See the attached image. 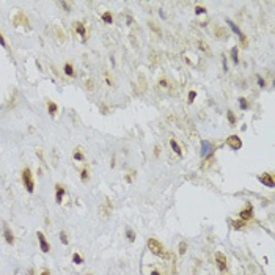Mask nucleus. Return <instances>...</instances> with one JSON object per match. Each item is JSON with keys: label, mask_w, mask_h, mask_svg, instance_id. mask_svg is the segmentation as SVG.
Segmentation results:
<instances>
[{"label": "nucleus", "mask_w": 275, "mask_h": 275, "mask_svg": "<svg viewBox=\"0 0 275 275\" xmlns=\"http://www.w3.org/2000/svg\"><path fill=\"white\" fill-rule=\"evenodd\" d=\"M146 245H148V248L151 250V253H154V255H157V256H162V258H168V256H170V255L167 253L165 247H164L157 239H154V237H150L148 242H146Z\"/></svg>", "instance_id": "obj_1"}, {"label": "nucleus", "mask_w": 275, "mask_h": 275, "mask_svg": "<svg viewBox=\"0 0 275 275\" xmlns=\"http://www.w3.org/2000/svg\"><path fill=\"white\" fill-rule=\"evenodd\" d=\"M22 182H24L27 192H29V193H33V190H35V181H33L32 170H30L29 167H25V168L22 170Z\"/></svg>", "instance_id": "obj_2"}, {"label": "nucleus", "mask_w": 275, "mask_h": 275, "mask_svg": "<svg viewBox=\"0 0 275 275\" xmlns=\"http://www.w3.org/2000/svg\"><path fill=\"white\" fill-rule=\"evenodd\" d=\"M215 262H217V267H219L222 272L228 269V259H226V256H225L222 251H217V253H215Z\"/></svg>", "instance_id": "obj_3"}, {"label": "nucleus", "mask_w": 275, "mask_h": 275, "mask_svg": "<svg viewBox=\"0 0 275 275\" xmlns=\"http://www.w3.org/2000/svg\"><path fill=\"white\" fill-rule=\"evenodd\" d=\"M226 145H228L231 150H241V146H242V140L239 139L237 135H230L228 139H226Z\"/></svg>", "instance_id": "obj_4"}, {"label": "nucleus", "mask_w": 275, "mask_h": 275, "mask_svg": "<svg viewBox=\"0 0 275 275\" xmlns=\"http://www.w3.org/2000/svg\"><path fill=\"white\" fill-rule=\"evenodd\" d=\"M239 217H241V220H244V222H247V220H250V219L253 217V208H251L250 203H247L245 208L239 212Z\"/></svg>", "instance_id": "obj_5"}, {"label": "nucleus", "mask_w": 275, "mask_h": 275, "mask_svg": "<svg viewBox=\"0 0 275 275\" xmlns=\"http://www.w3.org/2000/svg\"><path fill=\"white\" fill-rule=\"evenodd\" d=\"M36 237H38V242H40V248H41V251H43V253H49L50 245L47 244V241H46L44 234H43L41 231H38V233H36Z\"/></svg>", "instance_id": "obj_6"}, {"label": "nucleus", "mask_w": 275, "mask_h": 275, "mask_svg": "<svg viewBox=\"0 0 275 275\" xmlns=\"http://www.w3.org/2000/svg\"><path fill=\"white\" fill-rule=\"evenodd\" d=\"M13 22H14L16 25H25V27H30V25H29V19H27V16H25L22 11H18V14L13 18Z\"/></svg>", "instance_id": "obj_7"}, {"label": "nucleus", "mask_w": 275, "mask_h": 275, "mask_svg": "<svg viewBox=\"0 0 275 275\" xmlns=\"http://www.w3.org/2000/svg\"><path fill=\"white\" fill-rule=\"evenodd\" d=\"M258 179H259V182H262L267 187H273L275 186V181H273V178H272L270 173H262V175H259Z\"/></svg>", "instance_id": "obj_8"}, {"label": "nucleus", "mask_w": 275, "mask_h": 275, "mask_svg": "<svg viewBox=\"0 0 275 275\" xmlns=\"http://www.w3.org/2000/svg\"><path fill=\"white\" fill-rule=\"evenodd\" d=\"M226 24H228V25L231 27V30H233V32H234L236 35H239V36H241V40H242V43H244V44H247V40H245V36H244V33L241 32V29H239V27H237V25H236V24H234L233 21H230V19L226 21Z\"/></svg>", "instance_id": "obj_9"}, {"label": "nucleus", "mask_w": 275, "mask_h": 275, "mask_svg": "<svg viewBox=\"0 0 275 275\" xmlns=\"http://www.w3.org/2000/svg\"><path fill=\"white\" fill-rule=\"evenodd\" d=\"M3 237H5V241L8 244H14V234L11 233L8 225H3Z\"/></svg>", "instance_id": "obj_10"}, {"label": "nucleus", "mask_w": 275, "mask_h": 275, "mask_svg": "<svg viewBox=\"0 0 275 275\" xmlns=\"http://www.w3.org/2000/svg\"><path fill=\"white\" fill-rule=\"evenodd\" d=\"M63 195H65V187L61 184H55V200H57V203H61Z\"/></svg>", "instance_id": "obj_11"}, {"label": "nucleus", "mask_w": 275, "mask_h": 275, "mask_svg": "<svg viewBox=\"0 0 275 275\" xmlns=\"http://www.w3.org/2000/svg\"><path fill=\"white\" fill-rule=\"evenodd\" d=\"M74 30L82 36V40L85 41V38H87V32H85V27H83V24L82 22H74Z\"/></svg>", "instance_id": "obj_12"}, {"label": "nucleus", "mask_w": 275, "mask_h": 275, "mask_svg": "<svg viewBox=\"0 0 275 275\" xmlns=\"http://www.w3.org/2000/svg\"><path fill=\"white\" fill-rule=\"evenodd\" d=\"M55 33H57V40H58V43H65L66 41V35H65V32L61 30V27H55Z\"/></svg>", "instance_id": "obj_13"}, {"label": "nucleus", "mask_w": 275, "mask_h": 275, "mask_svg": "<svg viewBox=\"0 0 275 275\" xmlns=\"http://www.w3.org/2000/svg\"><path fill=\"white\" fill-rule=\"evenodd\" d=\"M170 146H172V150H173V151H175L178 156H181V154H182V150H181V146L178 145V142H176L175 139H172V140H170Z\"/></svg>", "instance_id": "obj_14"}, {"label": "nucleus", "mask_w": 275, "mask_h": 275, "mask_svg": "<svg viewBox=\"0 0 275 275\" xmlns=\"http://www.w3.org/2000/svg\"><path fill=\"white\" fill-rule=\"evenodd\" d=\"M57 110H58L57 104H55L54 101H47V112H49L50 115H55V113H57Z\"/></svg>", "instance_id": "obj_15"}, {"label": "nucleus", "mask_w": 275, "mask_h": 275, "mask_svg": "<svg viewBox=\"0 0 275 275\" xmlns=\"http://www.w3.org/2000/svg\"><path fill=\"white\" fill-rule=\"evenodd\" d=\"M201 146H203V151H201V156H203V157L208 156L209 151H214V150L211 148V143H209V142H201Z\"/></svg>", "instance_id": "obj_16"}, {"label": "nucleus", "mask_w": 275, "mask_h": 275, "mask_svg": "<svg viewBox=\"0 0 275 275\" xmlns=\"http://www.w3.org/2000/svg\"><path fill=\"white\" fill-rule=\"evenodd\" d=\"M65 74H66V76H69V77H74V76H76L74 68H72V65H71V63H66V65H65Z\"/></svg>", "instance_id": "obj_17"}, {"label": "nucleus", "mask_w": 275, "mask_h": 275, "mask_svg": "<svg viewBox=\"0 0 275 275\" xmlns=\"http://www.w3.org/2000/svg\"><path fill=\"white\" fill-rule=\"evenodd\" d=\"M102 21H104L105 24H112V22H113V18H112V13H110V11H105V13L102 14Z\"/></svg>", "instance_id": "obj_18"}, {"label": "nucleus", "mask_w": 275, "mask_h": 275, "mask_svg": "<svg viewBox=\"0 0 275 275\" xmlns=\"http://www.w3.org/2000/svg\"><path fill=\"white\" fill-rule=\"evenodd\" d=\"M231 223H233V228H234V230H241V228L245 226V222H244V220H233Z\"/></svg>", "instance_id": "obj_19"}, {"label": "nucleus", "mask_w": 275, "mask_h": 275, "mask_svg": "<svg viewBox=\"0 0 275 275\" xmlns=\"http://www.w3.org/2000/svg\"><path fill=\"white\" fill-rule=\"evenodd\" d=\"M226 116H228L230 124H231V126H234V124H236V116H234V113H233L231 110H226Z\"/></svg>", "instance_id": "obj_20"}, {"label": "nucleus", "mask_w": 275, "mask_h": 275, "mask_svg": "<svg viewBox=\"0 0 275 275\" xmlns=\"http://www.w3.org/2000/svg\"><path fill=\"white\" fill-rule=\"evenodd\" d=\"M72 157H74L76 161H83V159H85V156H83V153H82L80 150H76V151L72 153Z\"/></svg>", "instance_id": "obj_21"}, {"label": "nucleus", "mask_w": 275, "mask_h": 275, "mask_svg": "<svg viewBox=\"0 0 275 275\" xmlns=\"http://www.w3.org/2000/svg\"><path fill=\"white\" fill-rule=\"evenodd\" d=\"M231 58L234 63H239V55H237V47H233L231 49Z\"/></svg>", "instance_id": "obj_22"}, {"label": "nucleus", "mask_w": 275, "mask_h": 275, "mask_svg": "<svg viewBox=\"0 0 275 275\" xmlns=\"http://www.w3.org/2000/svg\"><path fill=\"white\" fill-rule=\"evenodd\" d=\"M126 237H127L129 242H134L135 241V233L132 230H126Z\"/></svg>", "instance_id": "obj_23"}, {"label": "nucleus", "mask_w": 275, "mask_h": 275, "mask_svg": "<svg viewBox=\"0 0 275 275\" xmlns=\"http://www.w3.org/2000/svg\"><path fill=\"white\" fill-rule=\"evenodd\" d=\"M179 255H184L186 251H187V242L186 241H182V242H179Z\"/></svg>", "instance_id": "obj_24"}, {"label": "nucleus", "mask_w": 275, "mask_h": 275, "mask_svg": "<svg viewBox=\"0 0 275 275\" xmlns=\"http://www.w3.org/2000/svg\"><path fill=\"white\" fill-rule=\"evenodd\" d=\"M60 241L63 242V245H68V244H69V239H68V236H66V233H65V231H61V233H60Z\"/></svg>", "instance_id": "obj_25"}, {"label": "nucleus", "mask_w": 275, "mask_h": 275, "mask_svg": "<svg viewBox=\"0 0 275 275\" xmlns=\"http://www.w3.org/2000/svg\"><path fill=\"white\" fill-rule=\"evenodd\" d=\"M72 261H74L76 264H82V262H83V258H82L79 253H74V255H72Z\"/></svg>", "instance_id": "obj_26"}, {"label": "nucleus", "mask_w": 275, "mask_h": 275, "mask_svg": "<svg viewBox=\"0 0 275 275\" xmlns=\"http://www.w3.org/2000/svg\"><path fill=\"white\" fill-rule=\"evenodd\" d=\"M239 105H241L242 110H247V108H248V104H247L245 98H239Z\"/></svg>", "instance_id": "obj_27"}, {"label": "nucleus", "mask_w": 275, "mask_h": 275, "mask_svg": "<svg viewBox=\"0 0 275 275\" xmlns=\"http://www.w3.org/2000/svg\"><path fill=\"white\" fill-rule=\"evenodd\" d=\"M88 178H90V173H88L87 168H83V170L80 172V179H82V181H87Z\"/></svg>", "instance_id": "obj_28"}, {"label": "nucleus", "mask_w": 275, "mask_h": 275, "mask_svg": "<svg viewBox=\"0 0 275 275\" xmlns=\"http://www.w3.org/2000/svg\"><path fill=\"white\" fill-rule=\"evenodd\" d=\"M197 44H198V47H201V49H203V50H204L206 54H209V47H208V46H206L204 43H201V41H198Z\"/></svg>", "instance_id": "obj_29"}, {"label": "nucleus", "mask_w": 275, "mask_h": 275, "mask_svg": "<svg viewBox=\"0 0 275 275\" xmlns=\"http://www.w3.org/2000/svg\"><path fill=\"white\" fill-rule=\"evenodd\" d=\"M195 13L197 14H203V13H206V8L204 7H195Z\"/></svg>", "instance_id": "obj_30"}, {"label": "nucleus", "mask_w": 275, "mask_h": 275, "mask_svg": "<svg viewBox=\"0 0 275 275\" xmlns=\"http://www.w3.org/2000/svg\"><path fill=\"white\" fill-rule=\"evenodd\" d=\"M167 85H168V83H167V79L162 77V79L159 80V87H161V88H167Z\"/></svg>", "instance_id": "obj_31"}, {"label": "nucleus", "mask_w": 275, "mask_h": 275, "mask_svg": "<svg viewBox=\"0 0 275 275\" xmlns=\"http://www.w3.org/2000/svg\"><path fill=\"white\" fill-rule=\"evenodd\" d=\"M195 98H197V91H190L189 93V102H193Z\"/></svg>", "instance_id": "obj_32"}, {"label": "nucleus", "mask_w": 275, "mask_h": 275, "mask_svg": "<svg viewBox=\"0 0 275 275\" xmlns=\"http://www.w3.org/2000/svg\"><path fill=\"white\" fill-rule=\"evenodd\" d=\"M60 5H61V7H63V8H65V10H66V11H71V5H69V3H68V2H61V3H60Z\"/></svg>", "instance_id": "obj_33"}, {"label": "nucleus", "mask_w": 275, "mask_h": 275, "mask_svg": "<svg viewBox=\"0 0 275 275\" xmlns=\"http://www.w3.org/2000/svg\"><path fill=\"white\" fill-rule=\"evenodd\" d=\"M258 85H259L261 88H264V87H266V82L262 80V77H258Z\"/></svg>", "instance_id": "obj_34"}, {"label": "nucleus", "mask_w": 275, "mask_h": 275, "mask_svg": "<svg viewBox=\"0 0 275 275\" xmlns=\"http://www.w3.org/2000/svg\"><path fill=\"white\" fill-rule=\"evenodd\" d=\"M150 27H151V29H153V30H154L156 33H161V30H159V29H157V27L154 25V22H150Z\"/></svg>", "instance_id": "obj_35"}, {"label": "nucleus", "mask_w": 275, "mask_h": 275, "mask_svg": "<svg viewBox=\"0 0 275 275\" xmlns=\"http://www.w3.org/2000/svg\"><path fill=\"white\" fill-rule=\"evenodd\" d=\"M0 46H3V47H7V43H5V38L2 36V33H0Z\"/></svg>", "instance_id": "obj_36"}, {"label": "nucleus", "mask_w": 275, "mask_h": 275, "mask_svg": "<svg viewBox=\"0 0 275 275\" xmlns=\"http://www.w3.org/2000/svg\"><path fill=\"white\" fill-rule=\"evenodd\" d=\"M87 88H88V90H93V82H91V80L87 82Z\"/></svg>", "instance_id": "obj_37"}, {"label": "nucleus", "mask_w": 275, "mask_h": 275, "mask_svg": "<svg viewBox=\"0 0 275 275\" xmlns=\"http://www.w3.org/2000/svg\"><path fill=\"white\" fill-rule=\"evenodd\" d=\"M41 275H50V272L46 269V270H43V272H41Z\"/></svg>", "instance_id": "obj_38"}, {"label": "nucleus", "mask_w": 275, "mask_h": 275, "mask_svg": "<svg viewBox=\"0 0 275 275\" xmlns=\"http://www.w3.org/2000/svg\"><path fill=\"white\" fill-rule=\"evenodd\" d=\"M151 275H161V273H159L157 270H153V272H151Z\"/></svg>", "instance_id": "obj_39"}, {"label": "nucleus", "mask_w": 275, "mask_h": 275, "mask_svg": "<svg viewBox=\"0 0 275 275\" xmlns=\"http://www.w3.org/2000/svg\"><path fill=\"white\" fill-rule=\"evenodd\" d=\"M88 275H91V273H88Z\"/></svg>", "instance_id": "obj_40"}]
</instances>
